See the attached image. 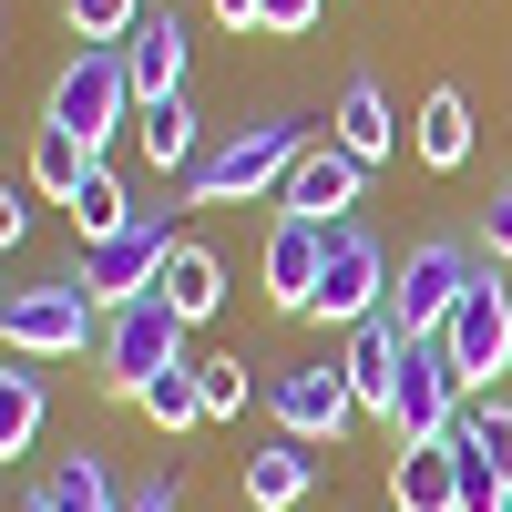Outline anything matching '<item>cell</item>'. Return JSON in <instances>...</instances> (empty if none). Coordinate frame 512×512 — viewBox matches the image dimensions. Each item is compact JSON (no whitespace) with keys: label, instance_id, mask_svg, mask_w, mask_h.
I'll use <instances>...</instances> for the list:
<instances>
[{"label":"cell","instance_id":"cell-1","mask_svg":"<svg viewBox=\"0 0 512 512\" xmlns=\"http://www.w3.org/2000/svg\"><path fill=\"white\" fill-rule=\"evenodd\" d=\"M318 144V123L267 113V123H236L226 144H205V164L185 175V205H256V195H287L297 154Z\"/></svg>","mask_w":512,"mask_h":512},{"label":"cell","instance_id":"cell-2","mask_svg":"<svg viewBox=\"0 0 512 512\" xmlns=\"http://www.w3.org/2000/svg\"><path fill=\"white\" fill-rule=\"evenodd\" d=\"M134 113H144V93H134V62H123V41H82V52L52 72V103H41V123H52V134L93 144V154H103Z\"/></svg>","mask_w":512,"mask_h":512},{"label":"cell","instance_id":"cell-3","mask_svg":"<svg viewBox=\"0 0 512 512\" xmlns=\"http://www.w3.org/2000/svg\"><path fill=\"white\" fill-rule=\"evenodd\" d=\"M0 349H11V359H82V349H103L93 287H82V277L11 287V297H0Z\"/></svg>","mask_w":512,"mask_h":512},{"label":"cell","instance_id":"cell-4","mask_svg":"<svg viewBox=\"0 0 512 512\" xmlns=\"http://www.w3.org/2000/svg\"><path fill=\"white\" fill-rule=\"evenodd\" d=\"M164 369H195V359H185V318L164 308V297L113 308V318H103V390H113V400H144Z\"/></svg>","mask_w":512,"mask_h":512},{"label":"cell","instance_id":"cell-5","mask_svg":"<svg viewBox=\"0 0 512 512\" xmlns=\"http://www.w3.org/2000/svg\"><path fill=\"white\" fill-rule=\"evenodd\" d=\"M390 277H400V256L379 246L359 216L328 226V277H318V308H308V318H328V328H369L379 308H390Z\"/></svg>","mask_w":512,"mask_h":512},{"label":"cell","instance_id":"cell-6","mask_svg":"<svg viewBox=\"0 0 512 512\" xmlns=\"http://www.w3.org/2000/svg\"><path fill=\"white\" fill-rule=\"evenodd\" d=\"M267 420H277V431L287 441H338V431H349V420H359V390H349V369H338V359H277L267 369Z\"/></svg>","mask_w":512,"mask_h":512},{"label":"cell","instance_id":"cell-7","mask_svg":"<svg viewBox=\"0 0 512 512\" xmlns=\"http://www.w3.org/2000/svg\"><path fill=\"white\" fill-rule=\"evenodd\" d=\"M482 277V256L461 246V236H420L410 256H400V277H390V318L410 328V338H441V318L461 308V287Z\"/></svg>","mask_w":512,"mask_h":512},{"label":"cell","instance_id":"cell-8","mask_svg":"<svg viewBox=\"0 0 512 512\" xmlns=\"http://www.w3.org/2000/svg\"><path fill=\"white\" fill-rule=\"evenodd\" d=\"M441 349L461 369V390H492V379L512 369V287H502V267H482L472 287H461V308L441 318Z\"/></svg>","mask_w":512,"mask_h":512},{"label":"cell","instance_id":"cell-9","mask_svg":"<svg viewBox=\"0 0 512 512\" xmlns=\"http://www.w3.org/2000/svg\"><path fill=\"white\" fill-rule=\"evenodd\" d=\"M185 236L164 226V216H134L123 236H103V246H82V287H93V308L113 318V308H134V297H154V277H164V256H175Z\"/></svg>","mask_w":512,"mask_h":512},{"label":"cell","instance_id":"cell-10","mask_svg":"<svg viewBox=\"0 0 512 512\" xmlns=\"http://www.w3.org/2000/svg\"><path fill=\"white\" fill-rule=\"evenodd\" d=\"M461 431V369L441 338H410V369H400V410H390V441L420 451V441H451Z\"/></svg>","mask_w":512,"mask_h":512},{"label":"cell","instance_id":"cell-11","mask_svg":"<svg viewBox=\"0 0 512 512\" xmlns=\"http://www.w3.org/2000/svg\"><path fill=\"white\" fill-rule=\"evenodd\" d=\"M256 277H267V308H277V318H308V308H318V277H328V226L277 216V226H267V256H256Z\"/></svg>","mask_w":512,"mask_h":512},{"label":"cell","instance_id":"cell-12","mask_svg":"<svg viewBox=\"0 0 512 512\" xmlns=\"http://www.w3.org/2000/svg\"><path fill=\"white\" fill-rule=\"evenodd\" d=\"M359 195H369V164H359L349 144H308L277 205H287V216H308V226H349V216H359Z\"/></svg>","mask_w":512,"mask_h":512},{"label":"cell","instance_id":"cell-13","mask_svg":"<svg viewBox=\"0 0 512 512\" xmlns=\"http://www.w3.org/2000/svg\"><path fill=\"white\" fill-rule=\"evenodd\" d=\"M338 369H349V390H359L369 420H390V410H400V369H410V328L379 308L369 328H349V359H338Z\"/></svg>","mask_w":512,"mask_h":512},{"label":"cell","instance_id":"cell-14","mask_svg":"<svg viewBox=\"0 0 512 512\" xmlns=\"http://www.w3.org/2000/svg\"><path fill=\"white\" fill-rule=\"evenodd\" d=\"M328 144H349V154L369 164V175H379V164L400 154V123H390V93H379L369 72H349V82H338V123H328Z\"/></svg>","mask_w":512,"mask_h":512},{"label":"cell","instance_id":"cell-15","mask_svg":"<svg viewBox=\"0 0 512 512\" xmlns=\"http://www.w3.org/2000/svg\"><path fill=\"white\" fill-rule=\"evenodd\" d=\"M154 297H164V308H175L185 328H205V318H216V308H226V256L185 236L175 256H164V277H154Z\"/></svg>","mask_w":512,"mask_h":512},{"label":"cell","instance_id":"cell-16","mask_svg":"<svg viewBox=\"0 0 512 512\" xmlns=\"http://www.w3.org/2000/svg\"><path fill=\"white\" fill-rule=\"evenodd\" d=\"M123 62H134V93L144 103H175L185 93V21L175 11H144L134 41H123Z\"/></svg>","mask_w":512,"mask_h":512},{"label":"cell","instance_id":"cell-17","mask_svg":"<svg viewBox=\"0 0 512 512\" xmlns=\"http://www.w3.org/2000/svg\"><path fill=\"white\" fill-rule=\"evenodd\" d=\"M308 492H318V451H308V441L277 431L267 451H246V502H256V512H297Z\"/></svg>","mask_w":512,"mask_h":512},{"label":"cell","instance_id":"cell-18","mask_svg":"<svg viewBox=\"0 0 512 512\" xmlns=\"http://www.w3.org/2000/svg\"><path fill=\"white\" fill-rule=\"evenodd\" d=\"M134 144H144V164H154V175H195V164H205V123H195V103L175 93V103H144L134 113Z\"/></svg>","mask_w":512,"mask_h":512},{"label":"cell","instance_id":"cell-19","mask_svg":"<svg viewBox=\"0 0 512 512\" xmlns=\"http://www.w3.org/2000/svg\"><path fill=\"white\" fill-rule=\"evenodd\" d=\"M390 502L400 512H461V451L451 441H420L390 461Z\"/></svg>","mask_w":512,"mask_h":512},{"label":"cell","instance_id":"cell-20","mask_svg":"<svg viewBox=\"0 0 512 512\" xmlns=\"http://www.w3.org/2000/svg\"><path fill=\"white\" fill-rule=\"evenodd\" d=\"M41 502L52 512H123V482H113L103 451H62L52 472H41Z\"/></svg>","mask_w":512,"mask_h":512},{"label":"cell","instance_id":"cell-21","mask_svg":"<svg viewBox=\"0 0 512 512\" xmlns=\"http://www.w3.org/2000/svg\"><path fill=\"white\" fill-rule=\"evenodd\" d=\"M410 154L431 164V175H451V164H472V103H461L451 82H441L431 103H420V123H410Z\"/></svg>","mask_w":512,"mask_h":512},{"label":"cell","instance_id":"cell-22","mask_svg":"<svg viewBox=\"0 0 512 512\" xmlns=\"http://www.w3.org/2000/svg\"><path fill=\"white\" fill-rule=\"evenodd\" d=\"M134 216H144V205L123 195V175H113V164H93V175H82V195H72V226H82V246H103V236H123Z\"/></svg>","mask_w":512,"mask_h":512},{"label":"cell","instance_id":"cell-23","mask_svg":"<svg viewBox=\"0 0 512 512\" xmlns=\"http://www.w3.org/2000/svg\"><path fill=\"white\" fill-rule=\"evenodd\" d=\"M93 164H103V154H93V144H72V134H52V123H41V134H31V185L52 195V205H72V195H82V175H93Z\"/></svg>","mask_w":512,"mask_h":512},{"label":"cell","instance_id":"cell-24","mask_svg":"<svg viewBox=\"0 0 512 512\" xmlns=\"http://www.w3.org/2000/svg\"><path fill=\"white\" fill-rule=\"evenodd\" d=\"M41 441V369H0V461Z\"/></svg>","mask_w":512,"mask_h":512},{"label":"cell","instance_id":"cell-25","mask_svg":"<svg viewBox=\"0 0 512 512\" xmlns=\"http://www.w3.org/2000/svg\"><path fill=\"white\" fill-rule=\"evenodd\" d=\"M134 410L154 420L164 441H185V431H205V400H195V369H164V379H154V390H144Z\"/></svg>","mask_w":512,"mask_h":512},{"label":"cell","instance_id":"cell-26","mask_svg":"<svg viewBox=\"0 0 512 512\" xmlns=\"http://www.w3.org/2000/svg\"><path fill=\"white\" fill-rule=\"evenodd\" d=\"M461 451H482L492 461V472L512 482V400H472V410H461V431H451Z\"/></svg>","mask_w":512,"mask_h":512},{"label":"cell","instance_id":"cell-27","mask_svg":"<svg viewBox=\"0 0 512 512\" xmlns=\"http://www.w3.org/2000/svg\"><path fill=\"white\" fill-rule=\"evenodd\" d=\"M62 21H72V41H134L144 0H62Z\"/></svg>","mask_w":512,"mask_h":512},{"label":"cell","instance_id":"cell-28","mask_svg":"<svg viewBox=\"0 0 512 512\" xmlns=\"http://www.w3.org/2000/svg\"><path fill=\"white\" fill-rule=\"evenodd\" d=\"M195 400H205V420H236L246 410V359H195Z\"/></svg>","mask_w":512,"mask_h":512},{"label":"cell","instance_id":"cell-29","mask_svg":"<svg viewBox=\"0 0 512 512\" xmlns=\"http://www.w3.org/2000/svg\"><path fill=\"white\" fill-rule=\"evenodd\" d=\"M318 11H328V0H256V31L297 41V31H318Z\"/></svg>","mask_w":512,"mask_h":512},{"label":"cell","instance_id":"cell-30","mask_svg":"<svg viewBox=\"0 0 512 512\" xmlns=\"http://www.w3.org/2000/svg\"><path fill=\"white\" fill-rule=\"evenodd\" d=\"M123 512H185V472H154V482H134V492H123Z\"/></svg>","mask_w":512,"mask_h":512},{"label":"cell","instance_id":"cell-31","mask_svg":"<svg viewBox=\"0 0 512 512\" xmlns=\"http://www.w3.org/2000/svg\"><path fill=\"white\" fill-rule=\"evenodd\" d=\"M482 246H492V267H512V185L482 205Z\"/></svg>","mask_w":512,"mask_h":512},{"label":"cell","instance_id":"cell-32","mask_svg":"<svg viewBox=\"0 0 512 512\" xmlns=\"http://www.w3.org/2000/svg\"><path fill=\"white\" fill-rule=\"evenodd\" d=\"M21 226H31V205H21V185L0 175V246H21Z\"/></svg>","mask_w":512,"mask_h":512},{"label":"cell","instance_id":"cell-33","mask_svg":"<svg viewBox=\"0 0 512 512\" xmlns=\"http://www.w3.org/2000/svg\"><path fill=\"white\" fill-rule=\"evenodd\" d=\"M205 11H216L226 31H256V0H205Z\"/></svg>","mask_w":512,"mask_h":512},{"label":"cell","instance_id":"cell-34","mask_svg":"<svg viewBox=\"0 0 512 512\" xmlns=\"http://www.w3.org/2000/svg\"><path fill=\"white\" fill-rule=\"evenodd\" d=\"M11 512H52V502H41V492H21V502H11Z\"/></svg>","mask_w":512,"mask_h":512},{"label":"cell","instance_id":"cell-35","mask_svg":"<svg viewBox=\"0 0 512 512\" xmlns=\"http://www.w3.org/2000/svg\"><path fill=\"white\" fill-rule=\"evenodd\" d=\"M0 297H11V287H0Z\"/></svg>","mask_w":512,"mask_h":512},{"label":"cell","instance_id":"cell-36","mask_svg":"<svg viewBox=\"0 0 512 512\" xmlns=\"http://www.w3.org/2000/svg\"><path fill=\"white\" fill-rule=\"evenodd\" d=\"M502 512H512V502H502Z\"/></svg>","mask_w":512,"mask_h":512}]
</instances>
